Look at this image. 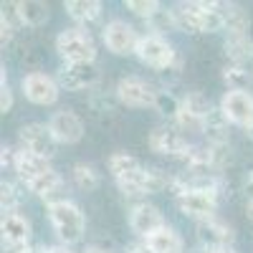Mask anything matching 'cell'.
<instances>
[{
    "mask_svg": "<svg viewBox=\"0 0 253 253\" xmlns=\"http://www.w3.org/2000/svg\"><path fill=\"white\" fill-rule=\"evenodd\" d=\"M58 86L69 91H89L101 81V71L94 63H63L58 69Z\"/></svg>",
    "mask_w": 253,
    "mask_h": 253,
    "instance_id": "obj_10",
    "label": "cell"
},
{
    "mask_svg": "<svg viewBox=\"0 0 253 253\" xmlns=\"http://www.w3.org/2000/svg\"><path fill=\"white\" fill-rule=\"evenodd\" d=\"M144 246H147L150 253H182L185 251L182 236L172 225H162L157 233H152L150 238H144Z\"/></svg>",
    "mask_w": 253,
    "mask_h": 253,
    "instance_id": "obj_18",
    "label": "cell"
},
{
    "mask_svg": "<svg viewBox=\"0 0 253 253\" xmlns=\"http://www.w3.org/2000/svg\"><path fill=\"white\" fill-rule=\"evenodd\" d=\"M56 53L63 63H94L96 43L86 28H63L56 36Z\"/></svg>",
    "mask_w": 253,
    "mask_h": 253,
    "instance_id": "obj_3",
    "label": "cell"
},
{
    "mask_svg": "<svg viewBox=\"0 0 253 253\" xmlns=\"http://www.w3.org/2000/svg\"><path fill=\"white\" fill-rule=\"evenodd\" d=\"M20 205V193L18 187L8 180H3V185H0V208H3V213H15Z\"/></svg>",
    "mask_w": 253,
    "mask_h": 253,
    "instance_id": "obj_31",
    "label": "cell"
},
{
    "mask_svg": "<svg viewBox=\"0 0 253 253\" xmlns=\"http://www.w3.org/2000/svg\"><path fill=\"white\" fill-rule=\"evenodd\" d=\"M18 139H20V150H28L43 160H51L58 150V142L51 132L48 124H41V122H31V124H23L18 132Z\"/></svg>",
    "mask_w": 253,
    "mask_h": 253,
    "instance_id": "obj_9",
    "label": "cell"
},
{
    "mask_svg": "<svg viewBox=\"0 0 253 253\" xmlns=\"http://www.w3.org/2000/svg\"><path fill=\"white\" fill-rule=\"evenodd\" d=\"M147 144H150V150L157 152V155H165V157H185L190 152V144L185 132L180 129V126L175 124H160L155 126V129L150 132V137H147Z\"/></svg>",
    "mask_w": 253,
    "mask_h": 253,
    "instance_id": "obj_6",
    "label": "cell"
},
{
    "mask_svg": "<svg viewBox=\"0 0 253 253\" xmlns=\"http://www.w3.org/2000/svg\"><path fill=\"white\" fill-rule=\"evenodd\" d=\"M223 79H225V84H228V91H246L253 76H251L243 66H236V63H228L225 71H223Z\"/></svg>",
    "mask_w": 253,
    "mask_h": 253,
    "instance_id": "obj_27",
    "label": "cell"
},
{
    "mask_svg": "<svg viewBox=\"0 0 253 253\" xmlns=\"http://www.w3.org/2000/svg\"><path fill=\"white\" fill-rule=\"evenodd\" d=\"M71 180L79 190H86V193H91V190L99 187L101 182V175L96 172V167L89 165V162H76L71 167Z\"/></svg>",
    "mask_w": 253,
    "mask_h": 253,
    "instance_id": "obj_26",
    "label": "cell"
},
{
    "mask_svg": "<svg viewBox=\"0 0 253 253\" xmlns=\"http://www.w3.org/2000/svg\"><path fill=\"white\" fill-rule=\"evenodd\" d=\"M84 253H114V251L104 248V246H86V248H84Z\"/></svg>",
    "mask_w": 253,
    "mask_h": 253,
    "instance_id": "obj_38",
    "label": "cell"
},
{
    "mask_svg": "<svg viewBox=\"0 0 253 253\" xmlns=\"http://www.w3.org/2000/svg\"><path fill=\"white\" fill-rule=\"evenodd\" d=\"M223 18H225V31L228 36H248L251 28V15L238 3H223Z\"/></svg>",
    "mask_w": 253,
    "mask_h": 253,
    "instance_id": "obj_23",
    "label": "cell"
},
{
    "mask_svg": "<svg viewBox=\"0 0 253 253\" xmlns=\"http://www.w3.org/2000/svg\"><path fill=\"white\" fill-rule=\"evenodd\" d=\"M114 182H117L119 193H122L124 198H142V195H150V193H147V167H144V165H139L137 170H132V172H126V175L117 177Z\"/></svg>",
    "mask_w": 253,
    "mask_h": 253,
    "instance_id": "obj_22",
    "label": "cell"
},
{
    "mask_svg": "<svg viewBox=\"0 0 253 253\" xmlns=\"http://www.w3.org/2000/svg\"><path fill=\"white\" fill-rule=\"evenodd\" d=\"M177 31L185 33H218L225 31V18H223V3L213 0H187L177 3L172 8Z\"/></svg>",
    "mask_w": 253,
    "mask_h": 253,
    "instance_id": "obj_1",
    "label": "cell"
},
{
    "mask_svg": "<svg viewBox=\"0 0 253 253\" xmlns=\"http://www.w3.org/2000/svg\"><path fill=\"white\" fill-rule=\"evenodd\" d=\"M246 213H248V218L253 220V200H248V203H246Z\"/></svg>",
    "mask_w": 253,
    "mask_h": 253,
    "instance_id": "obj_41",
    "label": "cell"
},
{
    "mask_svg": "<svg viewBox=\"0 0 253 253\" xmlns=\"http://www.w3.org/2000/svg\"><path fill=\"white\" fill-rule=\"evenodd\" d=\"M195 230H198V241L203 246H208V248L230 246V243H233V238H236L233 228H230L225 220L215 218V215L213 218H205V220H198Z\"/></svg>",
    "mask_w": 253,
    "mask_h": 253,
    "instance_id": "obj_15",
    "label": "cell"
},
{
    "mask_svg": "<svg viewBox=\"0 0 253 253\" xmlns=\"http://www.w3.org/2000/svg\"><path fill=\"white\" fill-rule=\"evenodd\" d=\"M48 126H51V132H53L58 144H76V142H81L84 132H86L84 129L81 117L76 112H71V109L53 112L51 119H48Z\"/></svg>",
    "mask_w": 253,
    "mask_h": 253,
    "instance_id": "obj_13",
    "label": "cell"
},
{
    "mask_svg": "<svg viewBox=\"0 0 253 253\" xmlns=\"http://www.w3.org/2000/svg\"><path fill=\"white\" fill-rule=\"evenodd\" d=\"M228 119L225 114L218 109H213L208 117H205V124H203V134L208 137V144H215V147H228V139H230V132H228Z\"/></svg>",
    "mask_w": 253,
    "mask_h": 253,
    "instance_id": "obj_20",
    "label": "cell"
},
{
    "mask_svg": "<svg viewBox=\"0 0 253 253\" xmlns=\"http://www.w3.org/2000/svg\"><path fill=\"white\" fill-rule=\"evenodd\" d=\"M147 26L152 28V33H155V36H165L167 31H177L175 13H172V10H165V8H160L150 20H147Z\"/></svg>",
    "mask_w": 253,
    "mask_h": 253,
    "instance_id": "obj_29",
    "label": "cell"
},
{
    "mask_svg": "<svg viewBox=\"0 0 253 253\" xmlns=\"http://www.w3.org/2000/svg\"><path fill=\"white\" fill-rule=\"evenodd\" d=\"M101 38H104V46H107L114 56H132V53H137V46L142 41V36L134 31V26H129L122 18L109 20V23L101 28Z\"/></svg>",
    "mask_w": 253,
    "mask_h": 253,
    "instance_id": "obj_7",
    "label": "cell"
},
{
    "mask_svg": "<svg viewBox=\"0 0 253 253\" xmlns=\"http://www.w3.org/2000/svg\"><path fill=\"white\" fill-rule=\"evenodd\" d=\"M13 170H15V175H18L20 182L28 185L36 177H41V175H46L48 170H53V167H51V160H43V157H38V155H33L28 150H18L15 152V167H13Z\"/></svg>",
    "mask_w": 253,
    "mask_h": 253,
    "instance_id": "obj_17",
    "label": "cell"
},
{
    "mask_svg": "<svg viewBox=\"0 0 253 253\" xmlns=\"http://www.w3.org/2000/svg\"><path fill=\"white\" fill-rule=\"evenodd\" d=\"M124 253H150V251H147L144 243H132V246H126V248H124Z\"/></svg>",
    "mask_w": 253,
    "mask_h": 253,
    "instance_id": "obj_36",
    "label": "cell"
},
{
    "mask_svg": "<svg viewBox=\"0 0 253 253\" xmlns=\"http://www.w3.org/2000/svg\"><path fill=\"white\" fill-rule=\"evenodd\" d=\"M13 109V91H10V84L5 79V71L0 74V112L8 114Z\"/></svg>",
    "mask_w": 253,
    "mask_h": 253,
    "instance_id": "obj_33",
    "label": "cell"
},
{
    "mask_svg": "<svg viewBox=\"0 0 253 253\" xmlns=\"http://www.w3.org/2000/svg\"><path fill=\"white\" fill-rule=\"evenodd\" d=\"M243 193L248 195V200H253V172L248 175V180H246V185H243Z\"/></svg>",
    "mask_w": 253,
    "mask_h": 253,
    "instance_id": "obj_37",
    "label": "cell"
},
{
    "mask_svg": "<svg viewBox=\"0 0 253 253\" xmlns=\"http://www.w3.org/2000/svg\"><path fill=\"white\" fill-rule=\"evenodd\" d=\"M15 152L18 150H10V147L3 144V150H0V165H3V170L5 167H15Z\"/></svg>",
    "mask_w": 253,
    "mask_h": 253,
    "instance_id": "obj_34",
    "label": "cell"
},
{
    "mask_svg": "<svg viewBox=\"0 0 253 253\" xmlns=\"http://www.w3.org/2000/svg\"><path fill=\"white\" fill-rule=\"evenodd\" d=\"M126 10H132L134 15H139V18H144V20H150L162 5L157 3V0H126Z\"/></svg>",
    "mask_w": 253,
    "mask_h": 253,
    "instance_id": "obj_32",
    "label": "cell"
},
{
    "mask_svg": "<svg viewBox=\"0 0 253 253\" xmlns=\"http://www.w3.org/2000/svg\"><path fill=\"white\" fill-rule=\"evenodd\" d=\"M134 56L144 63V66H150L155 71H170L175 58H177V53H175L170 41H167L165 36H155V33L142 36Z\"/></svg>",
    "mask_w": 253,
    "mask_h": 253,
    "instance_id": "obj_5",
    "label": "cell"
},
{
    "mask_svg": "<svg viewBox=\"0 0 253 253\" xmlns=\"http://www.w3.org/2000/svg\"><path fill=\"white\" fill-rule=\"evenodd\" d=\"M175 205L182 215L195 218V220H205L213 218L218 210V193L213 190H185L175 198Z\"/></svg>",
    "mask_w": 253,
    "mask_h": 253,
    "instance_id": "obj_11",
    "label": "cell"
},
{
    "mask_svg": "<svg viewBox=\"0 0 253 253\" xmlns=\"http://www.w3.org/2000/svg\"><path fill=\"white\" fill-rule=\"evenodd\" d=\"M20 89H23V96L36 104V107H53L61 96V86L58 81L48 74L41 71H31L20 79Z\"/></svg>",
    "mask_w": 253,
    "mask_h": 253,
    "instance_id": "obj_8",
    "label": "cell"
},
{
    "mask_svg": "<svg viewBox=\"0 0 253 253\" xmlns=\"http://www.w3.org/2000/svg\"><path fill=\"white\" fill-rule=\"evenodd\" d=\"M157 94H160V89L152 86L142 76H124L117 81V89H114L117 101L124 104V107H132V109H147V107L155 109Z\"/></svg>",
    "mask_w": 253,
    "mask_h": 253,
    "instance_id": "obj_4",
    "label": "cell"
},
{
    "mask_svg": "<svg viewBox=\"0 0 253 253\" xmlns=\"http://www.w3.org/2000/svg\"><path fill=\"white\" fill-rule=\"evenodd\" d=\"M155 109L162 117H167V119H177V114H180V99H175L170 91H162L160 89L157 101H155Z\"/></svg>",
    "mask_w": 253,
    "mask_h": 253,
    "instance_id": "obj_30",
    "label": "cell"
},
{
    "mask_svg": "<svg viewBox=\"0 0 253 253\" xmlns=\"http://www.w3.org/2000/svg\"><path fill=\"white\" fill-rule=\"evenodd\" d=\"M162 225H167V223H165V218L160 213V208H155L152 203L132 205V210H129V228L139 238H150L152 233H157Z\"/></svg>",
    "mask_w": 253,
    "mask_h": 253,
    "instance_id": "obj_14",
    "label": "cell"
},
{
    "mask_svg": "<svg viewBox=\"0 0 253 253\" xmlns=\"http://www.w3.org/2000/svg\"><path fill=\"white\" fill-rule=\"evenodd\" d=\"M180 112L195 117V119H203L213 112V104H210V99L203 94V91H187L182 99H180Z\"/></svg>",
    "mask_w": 253,
    "mask_h": 253,
    "instance_id": "obj_25",
    "label": "cell"
},
{
    "mask_svg": "<svg viewBox=\"0 0 253 253\" xmlns=\"http://www.w3.org/2000/svg\"><path fill=\"white\" fill-rule=\"evenodd\" d=\"M190 253H213V248H208V246H198V248H193V251H190Z\"/></svg>",
    "mask_w": 253,
    "mask_h": 253,
    "instance_id": "obj_40",
    "label": "cell"
},
{
    "mask_svg": "<svg viewBox=\"0 0 253 253\" xmlns=\"http://www.w3.org/2000/svg\"><path fill=\"white\" fill-rule=\"evenodd\" d=\"M220 112L230 124L253 132V94L251 91H225L220 99Z\"/></svg>",
    "mask_w": 253,
    "mask_h": 253,
    "instance_id": "obj_12",
    "label": "cell"
},
{
    "mask_svg": "<svg viewBox=\"0 0 253 253\" xmlns=\"http://www.w3.org/2000/svg\"><path fill=\"white\" fill-rule=\"evenodd\" d=\"M20 28H26V26L18 13V0L15 3H3V10H0V38H3V43H8Z\"/></svg>",
    "mask_w": 253,
    "mask_h": 253,
    "instance_id": "obj_24",
    "label": "cell"
},
{
    "mask_svg": "<svg viewBox=\"0 0 253 253\" xmlns=\"http://www.w3.org/2000/svg\"><path fill=\"white\" fill-rule=\"evenodd\" d=\"M213 253H236V248L233 246H218V248H213Z\"/></svg>",
    "mask_w": 253,
    "mask_h": 253,
    "instance_id": "obj_39",
    "label": "cell"
},
{
    "mask_svg": "<svg viewBox=\"0 0 253 253\" xmlns=\"http://www.w3.org/2000/svg\"><path fill=\"white\" fill-rule=\"evenodd\" d=\"M48 220L56 238L61 241V246H76L79 241H84V233H86V215L81 213V208L63 198L58 203L48 205Z\"/></svg>",
    "mask_w": 253,
    "mask_h": 253,
    "instance_id": "obj_2",
    "label": "cell"
},
{
    "mask_svg": "<svg viewBox=\"0 0 253 253\" xmlns=\"http://www.w3.org/2000/svg\"><path fill=\"white\" fill-rule=\"evenodd\" d=\"M0 233H3V243L8 246H26L31 241V220L23 213H3L0 218Z\"/></svg>",
    "mask_w": 253,
    "mask_h": 253,
    "instance_id": "obj_16",
    "label": "cell"
},
{
    "mask_svg": "<svg viewBox=\"0 0 253 253\" xmlns=\"http://www.w3.org/2000/svg\"><path fill=\"white\" fill-rule=\"evenodd\" d=\"M18 13L26 28H41L48 23L51 8L43 0H18Z\"/></svg>",
    "mask_w": 253,
    "mask_h": 253,
    "instance_id": "obj_21",
    "label": "cell"
},
{
    "mask_svg": "<svg viewBox=\"0 0 253 253\" xmlns=\"http://www.w3.org/2000/svg\"><path fill=\"white\" fill-rule=\"evenodd\" d=\"M63 8H66L69 18L79 23V28H86V26L96 23V20L101 18L104 5L99 3V0H66Z\"/></svg>",
    "mask_w": 253,
    "mask_h": 253,
    "instance_id": "obj_19",
    "label": "cell"
},
{
    "mask_svg": "<svg viewBox=\"0 0 253 253\" xmlns=\"http://www.w3.org/2000/svg\"><path fill=\"white\" fill-rule=\"evenodd\" d=\"M142 162L134 157V155H129V152H114L112 157H109V172H112V177L117 180V177H122V175H126V172H132V170H137Z\"/></svg>",
    "mask_w": 253,
    "mask_h": 253,
    "instance_id": "obj_28",
    "label": "cell"
},
{
    "mask_svg": "<svg viewBox=\"0 0 253 253\" xmlns=\"http://www.w3.org/2000/svg\"><path fill=\"white\" fill-rule=\"evenodd\" d=\"M43 253H76L71 246H48L43 248Z\"/></svg>",
    "mask_w": 253,
    "mask_h": 253,
    "instance_id": "obj_35",
    "label": "cell"
}]
</instances>
